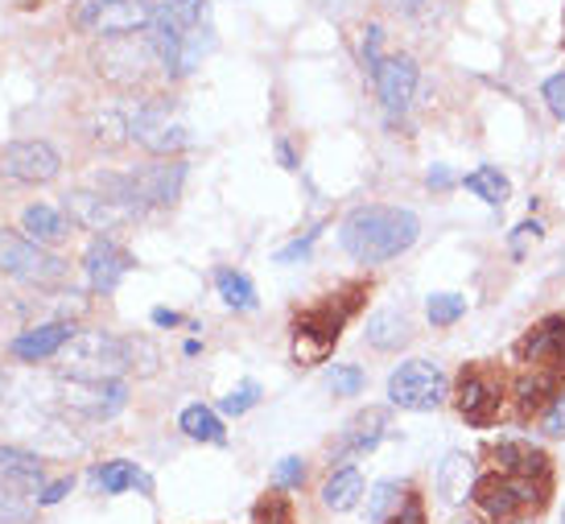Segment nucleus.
<instances>
[{"mask_svg": "<svg viewBox=\"0 0 565 524\" xmlns=\"http://www.w3.org/2000/svg\"><path fill=\"white\" fill-rule=\"evenodd\" d=\"M66 215H71V223L75 227H87V232H111L116 223H125L128 215H132V207H125V203H116V199H108V194L99 191H71L63 199Z\"/></svg>", "mask_w": 565, "mask_h": 524, "instance_id": "16", "label": "nucleus"}, {"mask_svg": "<svg viewBox=\"0 0 565 524\" xmlns=\"http://www.w3.org/2000/svg\"><path fill=\"white\" fill-rule=\"evenodd\" d=\"M0 479H9L25 492L42 495L46 488V467L38 455H25V450H13V446H0Z\"/></svg>", "mask_w": 565, "mask_h": 524, "instance_id": "20", "label": "nucleus"}, {"mask_svg": "<svg viewBox=\"0 0 565 524\" xmlns=\"http://www.w3.org/2000/svg\"><path fill=\"white\" fill-rule=\"evenodd\" d=\"M38 495L17 488L9 479H0V524H30L38 516Z\"/></svg>", "mask_w": 565, "mask_h": 524, "instance_id": "26", "label": "nucleus"}, {"mask_svg": "<svg viewBox=\"0 0 565 524\" xmlns=\"http://www.w3.org/2000/svg\"><path fill=\"white\" fill-rule=\"evenodd\" d=\"M128 355H132V372H141V376H153V372H158L161 355L149 339H128Z\"/></svg>", "mask_w": 565, "mask_h": 524, "instance_id": "34", "label": "nucleus"}, {"mask_svg": "<svg viewBox=\"0 0 565 524\" xmlns=\"http://www.w3.org/2000/svg\"><path fill=\"white\" fill-rule=\"evenodd\" d=\"M182 429H186L194 442H211V446L227 442V429L215 417V409H206V405H186L182 409Z\"/></svg>", "mask_w": 565, "mask_h": 524, "instance_id": "27", "label": "nucleus"}, {"mask_svg": "<svg viewBox=\"0 0 565 524\" xmlns=\"http://www.w3.org/2000/svg\"><path fill=\"white\" fill-rule=\"evenodd\" d=\"M541 96H545V104H550L553 116H557V120H565V71H562V75H553V79H545Z\"/></svg>", "mask_w": 565, "mask_h": 524, "instance_id": "38", "label": "nucleus"}, {"mask_svg": "<svg viewBox=\"0 0 565 524\" xmlns=\"http://www.w3.org/2000/svg\"><path fill=\"white\" fill-rule=\"evenodd\" d=\"M206 21L203 0H153V25L170 33H190Z\"/></svg>", "mask_w": 565, "mask_h": 524, "instance_id": "21", "label": "nucleus"}, {"mask_svg": "<svg viewBox=\"0 0 565 524\" xmlns=\"http://www.w3.org/2000/svg\"><path fill=\"white\" fill-rule=\"evenodd\" d=\"M355 306H360V298H343V293H330L318 306H310L294 322V360L298 364H322L330 355V347L339 343L343 322L355 314Z\"/></svg>", "mask_w": 565, "mask_h": 524, "instance_id": "6", "label": "nucleus"}, {"mask_svg": "<svg viewBox=\"0 0 565 524\" xmlns=\"http://www.w3.org/2000/svg\"><path fill=\"white\" fill-rule=\"evenodd\" d=\"M4 393H9V376L0 372V400H4Z\"/></svg>", "mask_w": 565, "mask_h": 524, "instance_id": "49", "label": "nucleus"}, {"mask_svg": "<svg viewBox=\"0 0 565 524\" xmlns=\"http://www.w3.org/2000/svg\"><path fill=\"white\" fill-rule=\"evenodd\" d=\"M95 71L111 83H145L153 71H161V50L153 30H137V33H116V38H104V46H95L92 54Z\"/></svg>", "mask_w": 565, "mask_h": 524, "instance_id": "5", "label": "nucleus"}, {"mask_svg": "<svg viewBox=\"0 0 565 524\" xmlns=\"http://www.w3.org/2000/svg\"><path fill=\"white\" fill-rule=\"evenodd\" d=\"M330 388H334V397H355L363 388V372L355 364H339L330 376Z\"/></svg>", "mask_w": 565, "mask_h": 524, "instance_id": "35", "label": "nucleus"}, {"mask_svg": "<svg viewBox=\"0 0 565 524\" xmlns=\"http://www.w3.org/2000/svg\"><path fill=\"white\" fill-rule=\"evenodd\" d=\"M541 417H545V434H550V438H565V393H557L553 405Z\"/></svg>", "mask_w": 565, "mask_h": 524, "instance_id": "40", "label": "nucleus"}, {"mask_svg": "<svg viewBox=\"0 0 565 524\" xmlns=\"http://www.w3.org/2000/svg\"><path fill=\"white\" fill-rule=\"evenodd\" d=\"M252 524H298V516H294V504H289V495L268 492L265 500L252 509Z\"/></svg>", "mask_w": 565, "mask_h": 524, "instance_id": "31", "label": "nucleus"}, {"mask_svg": "<svg viewBox=\"0 0 565 524\" xmlns=\"http://www.w3.org/2000/svg\"><path fill=\"white\" fill-rule=\"evenodd\" d=\"M83 269H87V286L95 293H111L132 272V256L120 244H111V239H95L87 256H83Z\"/></svg>", "mask_w": 565, "mask_h": 524, "instance_id": "17", "label": "nucleus"}, {"mask_svg": "<svg viewBox=\"0 0 565 524\" xmlns=\"http://www.w3.org/2000/svg\"><path fill=\"white\" fill-rule=\"evenodd\" d=\"M462 310H467V298H458V293H434V298L425 302V314H429L434 327H450V322H458Z\"/></svg>", "mask_w": 565, "mask_h": 524, "instance_id": "32", "label": "nucleus"}, {"mask_svg": "<svg viewBox=\"0 0 565 524\" xmlns=\"http://www.w3.org/2000/svg\"><path fill=\"white\" fill-rule=\"evenodd\" d=\"M516 360L524 364V372H550L565 381V314L541 318L516 343Z\"/></svg>", "mask_w": 565, "mask_h": 524, "instance_id": "13", "label": "nucleus"}, {"mask_svg": "<svg viewBox=\"0 0 565 524\" xmlns=\"http://www.w3.org/2000/svg\"><path fill=\"white\" fill-rule=\"evenodd\" d=\"M58 400L66 414L87 417V421H108L128 405V388L120 381H79L63 376L58 381Z\"/></svg>", "mask_w": 565, "mask_h": 524, "instance_id": "12", "label": "nucleus"}, {"mask_svg": "<svg viewBox=\"0 0 565 524\" xmlns=\"http://www.w3.org/2000/svg\"><path fill=\"white\" fill-rule=\"evenodd\" d=\"M384 524H425V509H422V500L417 495H408L405 500V509L396 512V516H388Z\"/></svg>", "mask_w": 565, "mask_h": 524, "instance_id": "41", "label": "nucleus"}, {"mask_svg": "<svg viewBox=\"0 0 565 524\" xmlns=\"http://www.w3.org/2000/svg\"><path fill=\"white\" fill-rule=\"evenodd\" d=\"M393 13H405V17H413V13H422L425 9V0H384Z\"/></svg>", "mask_w": 565, "mask_h": 524, "instance_id": "46", "label": "nucleus"}, {"mask_svg": "<svg viewBox=\"0 0 565 524\" xmlns=\"http://www.w3.org/2000/svg\"><path fill=\"white\" fill-rule=\"evenodd\" d=\"M458 414L467 417L471 426H495L508 400V381L495 364H467L458 376Z\"/></svg>", "mask_w": 565, "mask_h": 524, "instance_id": "7", "label": "nucleus"}, {"mask_svg": "<svg viewBox=\"0 0 565 524\" xmlns=\"http://www.w3.org/2000/svg\"><path fill=\"white\" fill-rule=\"evenodd\" d=\"M384 429H388V414H384L380 405H367V409H360V414L347 421L343 438H339V459L376 450L380 438H384Z\"/></svg>", "mask_w": 565, "mask_h": 524, "instance_id": "19", "label": "nucleus"}, {"mask_svg": "<svg viewBox=\"0 0 565 524\" xmlns=\"http://www.w3.org/2000/svg\"><path fill=\"white\" fill-rule=\"evenodd\" d=\"M310 244H315V232H310L306 239H298V244H289V248H281V253H277V260H281V265H289V260H298V256L310 253Z\"/></svg>", "mask_w": 565, "mask_h": 524, "instance_id": "44", "label": "nucleus"}, {"mask_svg": "<svg viewBox=\"0 0 565 524\" xmlns=\"http://www.w3.org/2000/svg\"><path fill=\"white\" fill-rule=\"evenodd\" d=\"M429 186H450V170H446V165H438V170H429Z\"/></svg>", "mask_w": 565, "mask_h": 524, "instance_id": "48", "label": "nucleus"}, {"mask_svg": "<svg viewBox=\"0 0 565 524\" xmlns=\"http://www.w3.org/2000/svg\"><path fill=\"white\" fill-rule=\"evenodd\" d=\"M58 367L63 376H79V381H116L132 372L128 339L108 331H75V339L58 351Z\"/></svg>", "mask_w": 565, "mask_h": 524, "instance_id": "3", "label": "nucleus"}, {"mask_svg": "<svg viewBox=\"0 0 565 524\" xmlns=\"http://www.w3.org/2000/svg\"><path fill=\"white\" fill-rule=\"evenodd\" d=\"M95 483H99L108 495H120V492H128V488H137V483H141V471H137V462L116 459V462H104V467L95 471Z\"/></svg>", "mask_w": 565, "mask_h": 524, "instance_id": "30", "label": "nucleus"}, {"mask_svg": "<svg viewBox=\"0 0 565 524\" xmlns=\"http://www.w3.org/2000/svg\"><path fill=\"white\" fill-rule=\"evenodd\" d=\"M182 178L186 165L182 161H158V165H145L137 174H104L99 178V191L125 203V207H170L178 191H182Z\"/></svg>", "mask_w": 565, "mask_h": 524, "instance_id": "4", "label": "nucleus"}, {"mask_svg": "<svg viewBox=\"0 0 565 524\" xmlns=\"http://www.w3.org/2000/svg\"><path fill=\"white\" fill-rule=\"evenodd\" d=\"M388 400L396 409H413V414H429L446 400V372L434 360H408L393 372L388 381Z\"/></svg>", "mask_w": 565, "mask_h": 524, "instance_id": "11", "label": "nucleus"}, {"mask_svg": "<svg viewBox=\"0 0 565 524\" xmlns=\"http://www.w3.org/2000/svg\"><path fill=\"white\" fill-rule=\"evenodd\" d=\"M128 132H132V141L145 145V149L158 153V158L182 153L190 145L186 120L170 108V99H145L141 108H137V116L128 120Z\"/></svg>", "mask_w": 565, "mask_h": 524, "instance_id": "10", "label": "nucleus"}, {"mask_svg": "<svg viewBox=\"0 0 565 524\" xmlns=\"http://www.w3.org/2000/svg\"><path fill=\"white\" fill-rule=\"evenodd\" d=\"M71 492V479H58V483H50V488H42V495H38V504L46 509V504H58L63 495Z\"/></svg>", "mask_w": 565, "mask_h": 524, "instance_id": "43", "label": "nucleus"}, {"mask_svg": "<svg viewBox=\"0 0 565 524\" xmlns=\"http://www.w3.org/2000/svg\"><path fill=\"white\" fill-rule=\"evenodd\" d=\"M536 236H541V223H520L516 239H512V248L520 253V248H524V239H536Z\"/></svg>", "mask_w": 565, "mask_h": 524, "instance_id": "45", "label": "nucleus"}, {"mask_svg": "<svg viewBox=\"0 0 565 524\" xmlns=\"http://www.w3.org/2000/svg\"><path fill=\"white\" fill-rule=\"evenodd\" d=\"M471 459L462 455V450H455V455H446V462H441L438 471V492L446 504H462L467 495H471Z\"/></svg>", "mask_w": 565, "mask_h": 524, "instance_id": "23", "label": "nucleus"}, {"mask_svg": "<svg viewBox=\"0 0 565 524\" xmlns=\"http://www.w3.org/2000/svg\"><path fill=\"white\" fill-rule=\"evenodd\" d=\"M471 194H479L483 203H491V207H503L508 203V194H512V182L495 170V165H479L475 174H467V182H462Z\"/></svg>", "mask_w": 565, "mask_h": 524, "instance_id": "28", "label": "nucleus"}, {"mask_svg": "<svg viewBox=\"0 0 565 524\" xmlns=\"http://www.w3.org/2000/svg\"><path fill=\"white\" fill-rule=\"evenodd\" d=\"M58 170H63V161L50 141H13L0 149V178H9V182L42 186L50 178H58Z\"/></svg>", "mask_w": 565, "mask_h": 524, "instance_id": "14", "label": "nucleus"}, {"mask_svg": "<svg viewBox=\"0 0 565 524\" xmlns=\"http://www.w3.org/2000/svg\"><path fill=\"white\" fill-rule=\"evenodd\" d=\"M273 479H277V488H301L306 467H301V459H281L277 462V471H273Z\"/></svg>", "mask_w": 565, "mask_h": 524, "instance_id": "39", "label": "nucleus"}, {"mask_svg": "<svg viewBox=\"0 0 565 524\" xmlns=\"http://www.w3.org/2000/svg\"><path fill=\"white\" fill-rule=\"evenodd\" d=\"M256 400H260V388H256V384H239V388H232V393H227V397H223V414H248L252 405H256Z\"/></svg>", "mask_w": 565, "mask_h": 524, "instance_id": "37", "label": "nucleus"}, {"mask_svg": "<svg viewBox=\"0 0 565 524\" xmlns=\"http://www.w3.org/2000/svg\"><path fill=\"white\" fill-rule=\"evenodd\" d=\"M95 141H104V145H120L125 141V132H128V120H120L116 111H104V116H95Z\"/></svg>", "mask_w": 565, "mask_h": 524, "instance_id": "36", "label": "nucleus"}, {"mask_svg": "<svg viewBox=\"0 0 565 524\" xmlns=\"http://www.w3.org/2000/svg\"><path fill=\"white\" fill-rule=\"evenodd\" d=\"M367 343L376 351H396L408 343V318L396 310H380L367 318Z\"/></svg>", "mask_w": 565, "mask_h": 524, "instance_id": "25", "label": "nucleus"}, {"mask_svg": "<svg viewBox=\"0 0 565 524\" xmlns=\"http://www.w3.org/2000/svg\"><path fill=\"white\" fill-rule=\"evenodd\" d=\"M215 289H220V298L232 306V310H252V306H256V289H252V281L239 269L215 272Z\"/></svg>", "mask_w": 565, "mask_h": 524, "instance_id": "29", "label": "nucleus"}, {"mask_svg": "<svg viewBox=\"0 0 565 524\" xmlns=\"http://www.w3.org/2000/svg\"><path fill=\"white\" fill-rule=\"evenodd\" d=\"M75 322H66V318H58V322H42V327H30V331H21L9 343V351H13V360H25V364H38V360H50V355H58V351L75 339Z\"/></svg>", "mask_w": 565, "mask_h": 524, "instance_id": "18", "label": "nucleus"}, {"mask_svg": "<svg viewBox=\"0 0 565 524\" xmlns=\"http://www.w3.org/2000/svg\"><path fill=\"white\" fill-rule=\"evenodd\" d=\"M153 322H158V327H178L182 314H173V310H153Z\"/></svg>", "mask_w": 565, "mask_h": 524, "instance_id": "47", "label": "nucleus"}, {"mask_svg": "<svg viewBox=\"0 0 565 524\" xmlns=\"http://www.w3.org/2000/svg\"><path fill=\"white\" fill-rule=\"evenodd\" d=\"M0 272L17 277V281H30V286H54L66 277V260L46 253V244L0 227Z\"/></svg>", "mask_w": 565, "mask_h": 524, "instance_id": "8", "label": "nucleus"}, {"mask_svg": "<svg viewBox=\"0 0 565 524\" xmlns=\"http://www.w3.org/2000/svg\"><path fill=\"white\" fill-rule=\"evenodd\" d=\"M71 21L75 30L95 33V38L137 33L153 25V0H79Z\"/></svg>", "mask_w": 565, "mask_h": 524, "instance_id": "9", "label": "nucleus"}, {"mask_svg": "<svg viewBox=\"0 0 565 524\" xmlns=\"http://www.w3.org/2000/svg\"><path fill=\"white\" fill-rule=\"evenodd\" d=\"M339 236L360 265H384V260H393L417 244L422 223L405 207H360L343 220Z\"/></svg>", "mask_w": 565, "mask_h": 524, "instance_id": "1", "label": "nucleus"}, {"mask_svg": "<svg viewBox=\"0 0 565 524\" xmlns=\"http://www.w3.org/2000/svg\"><path fill=\"white\" fill-rule=\"evenodd\" d=\"M21 227L30 232V239L38 244H58V239L71 236V215H63L58 207H46V203H38L21 215Z\"/></svg>", "mask_w": 565, "mask_h": 524, "instance_id": "22", "label": "nucleus"}, {"mask_svg": "<svg viewBox=\"0 0 565 524\" xmlns=\"http://www.w3.org/2000/svg\"><path fill=\"white\" fill-rule=\"evenodd\" d=\"M396 492H401V483H393V479L376 483V488H372V500H367V521H376V524L388 521V509L401 504V495Z\"/></svg>", "mask_w": 565, "mask_h": 524, "instance_id": "33", "label": "nucleus"}, {"mask_svg": "<svg viewBox=\"0 0 565 524\" xmlns=\"http://www.w3.org/2000/svg\"><path fill=\"white\" fill-rule=\"evenodd\" d=\"M372 79H376V92L388 116H405L408 104H413V92H417V63L408 54H388L372 66Z\"/></svg>", "mask_w": 565, "mask_h": 524, "instance_id": "15", "label": "nucleus"}, {"mask_svg": "<svg viewBox=\"0 0 565 524\" xmlns=\"http://www.w3.org/2000/svg\"><path fill=\"white\" fill-rule=\"evenodd\" d=\"M550 488H553L550 475H529V471L495 467V471L475 479L471 500L495 524H520L550 504Z\"/></svg>", "mask_w": 565, "mask_h": 524, "instance_id": "2", "label": "nucleus"}, {"mask_svg": "<svg viewBox=\"0 0 565 524\" xmlns=\"http://www.w3.org/2000/svg\"><path fill=\"white\" fill-rule=\"evenodd\" d=\"M360 495H363V475L355 467H343V471H334V475L327 479L322 504H327L330 512H351L360 504Z\"/></svg>", "mask_w": 565, "mask_h": 524, "instance_id": "24", "label": "nucleus"}, {"mask_svg": "<svg viewBox=\"0 0 565 524\" xmlns=\"http://www.w3.org/2000/svg\"><path fill=\"white\" fill-rule=\"evenodd\" d=\"M380 38H384V30H380V25H367V38H363V63H367V71L384 58V54H380Z\"/></svg>", "mask_w": 565, "mask_h": 524, "instance_id": "42", "label": "nucleus"}]
</instances>
